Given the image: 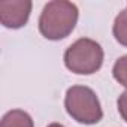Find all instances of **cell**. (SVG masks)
Instances as JSON below:
<instances>
[{
    "mask_svg": "<svg viewBox=\"0 0 127 127\" xmlns=\"http://www.w3.org/2000/svg\"><path fill=\"white\" fill-rule=\"evenodd\" d=\"M117 106H118V112H120L121 118L127 123V91L120 94V97L117 100Z\"/></svg>",
    "mask_w": 127,
    "mask_h": 127,
    "instance_id": "ba28073f",
    "label": "cell"
},
{
    "mask_svg": "<svg viewBox=\"0 0 127 127\" xmlns=\"http://www.w3.org/2000/svg\"><path fill=\"white\" fill-rule=\"evenodd\" d=\"M112 32H114L117 42L127 48V8L117 15V18L114 21Z\"/></svg>",
    "mask_w": 127,
    "mask_h": 127,
    "instance_id": "8992f818",
    "label": "cell"
},
{
    "mask_svg": "<svg viewBox=\"0 0 127 127\" xmlns=\"http://www.w3.org/2000/svg\"><path fill=\"white\" fill-rule=\"evenodd\" d=\"M78 8L72 2L54 0L45 5L39 18V32L49 40L67 37L78 23Z\"/></svg>",
    "mask_w": 127,
    "mask_h": 127,
    "instance_id": "6da1fadb",
    "label": "cell"
},
{
    "mask_svg": "<svg viewBox=\"0 0 127 127\" xmlns=\"http://www.w3.org/2000/svg\"><path fill=\"white\" fill-rule=\"evenodd\" d=\"M0 127H34L32 117L23 109H12L2 118Z\"/></svg>",
    "mask_w": 127,
    "mask_h": 127,
    "instance_id": "5b68a950",
    "label": "cell"
},
{
    "mask_svg": "<svg viewBox=\"0 0 127 127\" xmlns=\"http://www.w3.org/2000/svg\"><path fill=\"white\" fill-rule=\"evenodd\" d=\"M112 75L118 84H121L123 87L127 88V55H123L115 61Z\"/></svg>",
    "mask_w": 127,
    "mask_h": 127,
    "instance_id": "52a82bcc",
    "label": "cell"
},
{
    "mask_svg": "<svg viewBox=\"0 0 127 127\" xmlns=\"http://www.w3.org/2000/svg\"><path fill=\"white\" fill-rule=\"evenodd\" d=\"M32 6L30 0H2L0 23L8 29H21L29 21Z\"/></svg>",
    "mask_w": 127,
    "mask_h": 127,
    "instance_id": "277c9868",
    "label": "cell"
},
{
    "mask_svg": "<svg viewBox=\"0 0 127 127\" xmlns=\"http://www.w3.org/2000/svg\"><path fill=\"white\" fill-rule=\"evenodd\" d=\"M67 114L81 124H96L102 120L103 111L96 93L85 85H73L64 97Z\"/></svg>",
    "mask_w": 127,
    "mask_h": 127,
    "instance_id": "3957f363",
    "label": "cell"
},
{
    "mask_svg": "<svg viewBox=\"0 0 127 127\" xmlns=\"http://www.w3.org/2000/svg\"><path fill=\"white\" fill-rule=\"evenodd\" d=\"M64 64L76 75L96 73L103 64V48L93 39L81 37L66 49Z\"/></svg>",
    "mask_w": 127,
    "mask_h": 127,
    "instance_id": "7a4b0ae2",
    "label": "cell"
},
{
    "mask_svg": "<svg viewBox=\"0 0 127 127\" xmlns=\"http://www.w3.org/2000/svg\"><path fill=\"white\" fill-rule=\"evenodd\" d=\"M48 127H64V126H63V124H60V123H51Z\"/></svg>",
    "mask_w": 127,
    "mask_h": 127,
    "instance_id": "9c48e42d",
    "label": "cell"
}]
</instances>
